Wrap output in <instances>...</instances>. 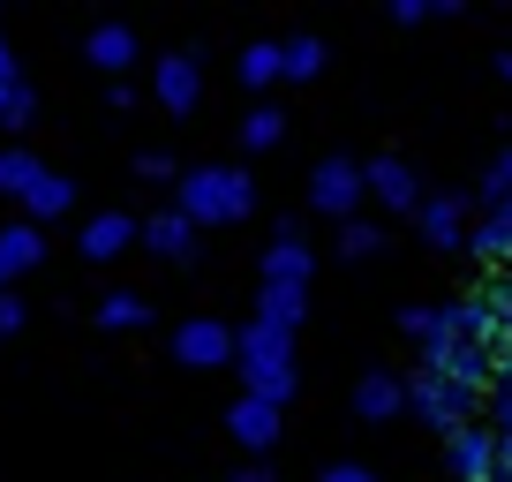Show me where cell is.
<instances>
[{
	"label": "cell",
	"mask_w": 512,
	"mask_h": 482,
	"mask_svg": "<svg viewBox=\"0 0 512 482\" xmlns=\"http://www.w3.org/2000/svg\"><path fill=\"white\" fill-rule=\"evenodd\" d=\"M31 121H38V91H31V83H0V129L23 136Z\"/></svg>",
	"instance_id": "obj_30"
},
{
	"label": "cell",
	"mask_w": 512,
	"mask_h": 482,
	"mask_svg": "<svg viewBox=\"0 0 512 482\" xmlns=\"http://www.w3.org/2000/svg\"><path fill=\"white\" fill-rule=\"evenodd\" d=\"M226 482H279V475H272V467H234Z\"/></svg>",
	"instance_id": "obj_37"
},
{
	"label": "cell",
	"mask_w": 512,
	"mask_h": 482,
	"mask_svg": "<svg viewBox=\"0 0 512 482\" xmlns=\"http://www.w3.org/2000/svg\"><path fill=\"white\" fill-rule=\"evenodd\" d=\"M497 294H512V272H505V279H497Z\"/></svg>",
	"instance_id": "obj_40"
},
{
	"label": "cell",
	"mask_w": 512,
	"mask_h": 482,
	"mask_svg": "<svg viewBox=\"0 0 512 482\" xmlns=\"http://www.w3.org/2000/svg\"><path fill=\"white\" fill-rule=\"evenodd\" d=\"M68 211H76V181H68V174H46L31 196H23V219H31V226H46V219H68Z\"/></svg>",
	"instance_id": "obj_23"
},
{
	"label": "cell",
	"mask_w": 512,
	"mask_h": 482,
	"mask_svg": "<svg viewBox=\"0 0 512 482\" xmlns=\"http://www.w3.org/2000/svg\"><path fill=\"white\" fill-rule=\"evenodd\" d=\"M452 309V339H475V347H497V302L490 294H460Z\"/></svg>",
	"instance_id": "obj_21"
},
{
	"label": "cell",
	"mask_w": 512,
	"mask_h": 482,
	"mask_svg": "<svg viewBox=\"0 0 512 482\" xmlns=\"http://www.w3.org/2000/svg\"><path fill=\"white\" fill-rule=\"evenodd\" d=\"M407 407H415V422H430V430H445V437H460L467 422L482 415V392H467V385H452L445 370H430L422 362L415 377H407Z\"/></svg>",
	"instance_id": "obj_3"
},
{
	"label": "cell",
	"mask_w": 512,
	"mask_h": 482,
	"mask_svg": "<svg viewBox=\"0 0 512 482\" xmlns=\"http://www.w3.org/2000/svg\"><path fill=\"white\" fill-rule=\"evenodd\" d=\"M497 482H512V475H497Z\"/></svg>",
	"instance_id": "obj_41"
},
{
	"label": "cell",
	"mask_w": 512,
	"mask_h": 482,
	"mask_svg": "<svg viewBox=\"0 0 512 482\" xmlns=\"http://www.w3.org/2000/svg\"><path fill=\"white\" fill-rule=\"evenodd\" d=\"M497 385H512V347H497Z\"/></svg>",
	"instance_id": "obj_38"
},
{
	"label": "cell",
	"mask_w": 512,
	"mask_h": 482,
	"mask_svg": "<svg viewBox=\"0 0 512 482\" xmlns=\"http://www.w3.org/2000/svg\"><path fill=\"white\" fill-rule=\"evenodd\" d=\"M467 219H482V211H475V196H467V189H437L430 204L415 211V234L430 241V249H467V234H475Z\"/></svg>",
	"instance_id": "obj_7"
},
{
	"label": "cell",
	"mask_w": 512,
	"mask_h": 482,
	"mask_svg": "<svg viewBox=\"0 0 512 482\" xmlns=\"http://www.w3.org/2000/svg\"><path fill=\"white\" fill-rule=\"evenodd\" d=\"M362 204H369V166H354V159H317L309 166V211H324V219H362Z\"/></svg>",
	"instance_id": "obj_4"
},
{
	"label": "cell",
	"mask_w": 512,
	"mask_h": 482,
	"mask_svg": "<svg viewBox=\"0 0 512 482\" xmlns=\"http://www.w3.org/2000/svg\"><path fill=\"white\" fill-rule=\"evenodd\" d=\"M46 174H53V166L38 159V151H23V144H8V151H0V196H16V204H23V196H31Z\"/></svg>",
	"instance_id": "obj_22"
},
{
	"label": "cell",
	"mask_w": 512,
	"mask_h": 482,
	"mask_svg": "<svg viewBox=\"0 0 512 482\" xmlns=\"http://www.w3.org/2000/svg\"><path fill=\"white\" fill-rule=\"evenodd\" d=\"M174 211L189 226H241L256 211V181L249 166H189L174 189Z\"/></svg>",
	"instance_id": "obj_1"
},
{
	"label": "cell",
	"mask_w": 512,
	"mask_h": 482,
	"mask_svg": "<svg viewBox=\"0 0 512 482\" xmlns=\"http://www.w3.org/2000/svg\"><path fill=\"white\" fill-rule=\"evenodd\" d=\"M144 249H151V257H166V264H189L196 257V226L166 204V211H151V219H144Z\"/></svg>",
	"instance_id": "obj_18"
},
{
	"label": "cell",
	"mask_w": 512,
	"mask_h": 482,
	"mask_svg": "<svg viewBox=\"0 0 512 482\" xmlns=\"http://www.w3.org/2000/svg\"><path fill=\"white\" fill-rule=\"evenodd\" d=\"M136 181H151V189H181V174L189 166H174V151H136V166H128Z\"/></svg>",
	"instance_id": "obj_31"
},
{
	"label": "cell",
	"mask_w": 512,
	"mask_h": 482,
	"mask_svg": "<svg viewBox=\"0 0 512 482\" xmlns=\"http://www.w3.org/2000/svg\"><path fill=\"white\" fill-rule=\"evenodd\" d=\"M136 53H144V46H136L128 23H98V31L83 38V61H91L98 76H113V83H121V68H136Z\"/></svg>",
	"instance_id": "obj_16"
},
{
	"label": "cell",
	"mask_w": 512,
	"mask_h": 482,
	"mask_svg": "<svg viewBox=\"0 0 512 482\" xmlns=\"http://www.w3.org/2000/svg\"><path fill=\"white\" fill-rule=\"evenodd\" d=\"M497 76H505V83H512V53H497Z\"/></svg>",
	"instance_id": "obj_39"
},
{
	"label": "cell",
	"mask_w": 512,
	"mask_h": 482,
	"mask_svg": "<svg viewBox=\"0 0 512 482\" xmlns=\"http://www.w3.org/2000/svg\"><path fill=\"white\" fill-rule=\"evenodd\" d=\"M324 482H377V467H362V460H339V467H324Z\"/></svg>",
	"instance_id": "obj_34"
},
{
	"label": "cell",
	"mask_w": 512,
	"mask_h": 482,
	"mask_svg": "<svg viewBox=\"0 0 512 482\" xmlns=\"http://www.w3.org/2000/svg\"><path fill=\"white\" fill-rule=\"evenodd\" d=\"M324 61H332V46H324L317 31L287 38V83H309V76H324Z\"/></svg>",
	"instance_id": "obj_28"
},
{
	"label": "cell",
	"mask_w": 512,
	"mask_h": 482,
	"mask_svg": "<svg viewBox=\"0 0 512 482\" xmlns=\"http://www.w3.org/2000/svg\"><path fill=\"white\" fill-rule=\"evenodd\" d=\"M422 362H430V370H445L452 385L482 392V400H490V385H497V347H475V339H452V347L422 354Z\"/></svg>",
	"instance_id": "obj_10"
},
{
	"label": "cell",
	"mask_w": 512,
	"mask_h": 482,
	"mask_svg": "<svg viewBox=\"0 0 512 482\" xmlns=\"http://www.w3.org/2000/svg\"><path fill=\"white\" fill-rule=\"evenodd\" d=\"M317 279V249L302 241V226H279L272 241H264V287H309Z\"/></svg>",
	"instance_id": "obj_8"
},
{
	"label": "cell",
	"mask_w": 512,
	"mask_h": 482,
	"mask_svg": "<svg viewBox=\"0 0 512 482\" xmlns=\"http://www.w3.org/2000/svg\"><path fill=\"white\" fill-rule=\"evenodd\" d=\"M354 415L362 422H392V415H407V377L400 370H362L354 377Z\"/></svg>",
	"instance_id": "obj_14"
},
{
	"label": "cell",
	"mask_w": 512,
	"mask_h": 482,
	"mask_svg": "<svg viewBox=\"0 0 512 482\" xmlns=\"http://www.w3.org/2000/svg\"><path fill=\"white\" fill-rule=\"evenodd\" d=\"M400 332L415 339L422 354H437V347H452V309L445 302H407L400 309Z\"/></svg>",
	"instance_id": "obj_19"
},
{
	"label": "cell",
	"mask_w": 512,
	"mask_h": 482,
	"mask_svg": "<svg viewBox=\"0 0 512 482\" xmlns=\"http://www.w3.org/2000/svg\"><path fill=\"white\" fill-rule=\"evenodd\" d=\"M339 257H347V264L384 257V226L377 219H347V226H339Z\"/></svg>",
	"instance_id": "obj_29"
},
{
	"label": "cell",
	"mask_w": 512,
	"mask_h": 482,
	"mask_svg": "<svg viewBox=\"0 0 512 482\" xmlns=\"http://www.w3.org/2000/svg\"><path fill=\"white\" fill-rule=\"evenodd\" d=\"M287 144V106H249L241 113V151H279Z\"/></svg>",
	"instance_id": "obj_25"
},
{
	"label": "cell",
	"mask_w": 512,
	"mask_h": 482,
	"mask_svg": "<svg viewBox=\"0 0 512 482\" xmlns=\"http://www.w3.org/2000/svg\"><path fill=\"white\" fill-rule=\"evenodd\" d=\"M38 264H46V226H31V219L0 226V287H16V279H31Z\"/></svg>",
	"instance_id": "obj_15"
},
{
	"label": "cell",
	"mask_w": 512,
	"mask_h": 482,
	"mask_svg": "<svg viewBox=\"0 0 512 482\" xmlns=\"http://www.w3.org/2000/svg\"><path fill=\"white\" fill-rule=\"evenodd\" d=\"M144 241V219H128V211H98V219H83V234H76V249L91 264H113L121 249H136Z\"/></svg>",
	"instance_id": "obj_12"
},
{
	"label": "cell",
	"mask_w": 512,
	"mask_h": 482,
	"mask_svg": "<svg viewBox=\"0 0 512 482\" xmlns=\"http://www.w3.org/2000/svg\"><path fill=\"white\" fill-rule=\"evenodd\" d=\"M467 249H475L482 264H505L512 272V211H482L475 234H467Z\"/></svg>",
	"instance_id": "obj_24"
},
{
	"label": "cell",
	"mask_w": 512,
	"mask_h": 482,
	"mask_svg": "<svg viewBox=\"0 0 512 482\" xmlns=\"http://www.w3.org/2000/svg\"><path fill=\"white\" fill-rule=\"evenodd\" d=\"M174 362L181 370H226V362H241V332L219 317H189L174 324Z\"/></svg>",
	"instance_id": "obj_6"
},
{
	"label": "cell",
	"mask_w": 512,
	"mask_h": 482,
	"mask_svg": "<svg viewBox=\"0 0 512 482\" xmlns=\"http://www.w3.org/2000/svg\"><path fill=\"white\" fill-rule=\"evenodd\" d=\"M0 83H31V76H23V61H16V46H8V38H0Z\"/></svg>",
	"instance_id": "obj_36"
},
{
	"label": "cell",
	"mask_w": 512,
	"mask_h": 482,
	"mask_svg": "<svg viewBox=\"0 0 512 482\" xmlns=\"http://www.w3.org/2000/svg\"><path fill=\"white\" fill-rule=\"evenodd\" d=\"M482 407H490V430L512 437V385H490V400H482Z\"/></svg>",
	"instance_id": "obj_33"
},
{
	"label": "cell",
	"mask_w": 512,
	"mask_h": 482,
	"mask_svg": "<svg viewBox=\"0 0 512 482\" xmlns=\"http://www.w3.org/2000/svg\"><path fill=\"white\" fill-rule=\"evenodd\" d=\"M98 324H106V332H144L151 324V302L136 287H113L106 302H98Z\"/></svg>",
	"instance_id": "obj_26"
},
{
	"label": "cell",
	"mask_w": 512,
	"mask_h": 482,
	"mask_svg": "<svg viewBox=\"0 0 512 482\" xmlns=\"http://www.w3.org/2000/svg\"><path fill=\"white\" fill-rule=\"evenodd\" d=\"M445 467H452L460 482H497V430L467 422L460 437H445Z\"/></svg>",
	"instance_id": "obj_13"
},
{
	"label": "cell",
	"mask_w": 512,
	"mask_h": 482,
	"mask_svg": "<svg viewBox=\"0 0 512 482\" xmlns=\"http://www.w3.org/2000/svg\"><path fill=\"white\" fill-rule=\"evenodd\" d=\"M279 430H287V407H272V400H249V392H241V400L226 407V437H234L241 452H272Z\"/></svg>",
	"instance_id": "obj_11"
},
{
	"label": "cell",
	"mask_w": 512,
	"mask_h": 482,
	"mask_svg": "<svg viewBox=\"0 0 512 482\" xmlns=\"http://www.w3.org/2000/svg\"><path fill=\"white\" fill-rule=\"evenodd\" d=\"M302 317H309V287H264L256 294V324H272V332H302Z\"/></svg>",
	"instance_id": "obj_20"
},
{
	"label": "cell",
	"mask_w": 512,
	"mask_h": 482,
	"mask_svg": "<svg viewBox=\"0 0 512 482\" xmlns=\"http://www.w3.org/2000/svg\"><path fill=\"white\" fill-rule=\"evenodd\" d=\"M234 76H241V91H272V83H287V38H256V46H241Z\"/></svg>",
	"instance_id": "obj_17"
},
{
	"label": "cell",
	"mask_w": 512,
	"mask_h": 482,
	"mask_svg": "<svg viewBox=\"0 0 512 482\" xmlns=\"http://www.w3.org/2000/svg\"><path fill=\"white\" fill-rule=\"evenodd\" d=\"M490 302H497V347H512V294L490 287Z\"/></svg>",
	"instance_id": "obj_35"
},
{
	"label": "cell",
	"mask_w": 512,
	"mask_h": 482,
	"mask_svg": "<svg viewBox=\"0 0 512 482\" xmlns=\"http://www.w3.org/2000/svg\"><path fill=\"white\" fill-rule=\"evenodd\" d=\"M241 392L249 400H272V407H287L294 400V385H302V370H294V339L287 332H272V324H249L241 332Z\"/></svg>",
	"instance_id": "obj_2"
},
{
	"label": "cell",
	"mask_w": 512,
	"mask_h": 482,
	"mask_svg": "<svg viewBox=\"0 0 512 482\" xmlns=\"http://www.w3.org/2000/svg\"><path fill=\"white\" fill-rule=\"evenodd\" d=\"M475 211H512V144L497 151L490 166H482V181H475Z\"/></svg>",
	"instance_id": "obj_27"
},
{
	"label": "cell",
	"mask_w": 512,
	"mask_h": 482,
	"mask_svg": "<svg viewBox=\"0 0 512 482\" xmlns=\"http://www.w3.org/2000/svg\"><path fill=\"white\" fill-rule=\"evenodd\" d=\"M369 204L400 211V219H415L422 204H430V189H422V174L407 159H369Z\"/></svg>",
	"instance_id": "obj_9"
},
{
	"label": "cell",
	"mask_w": 512,
	"mask_h": 482,
	"mask_svg": "<svg viewBox=\"0 0 512 482\" xmlns=\"http://www.w3.org/2000/svg\"><path fill=\"white\" fill-rule=\"evenodd\" d=\"M23 324H31V302H23L16 287H0V339H16Z\"/></svg>",
	"instance_id": "obj_32"
},
{
	"label": "cell",
	"mask_w": 512,
	"mask_h": 482,
	"mask_svg": "<svg viewBox=\"0 0 512 482\" xmlns=\"http://www.w3.org/2000/svg\"><path fill=\"white\" fill-rule=\"evenodd\" d=\"M151 106H166L174 121L204 106V53H196V46L159 53V68H151Z\"/></svg>",
	"instance_id": "obj_5"
}]
</instances>
